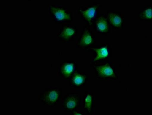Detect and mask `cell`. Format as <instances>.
Returning <instances> with one entry per match:
<instances>
[{
    "mask_svg": "<svg viewBox=\"0 0 152 115\" xmlns=\"http://www.w3.org/2000/svg\"><path fill=\"white\" fill-rule=\"evenodd\" d=\"M101 2H96L84 7L81 6L77 9V11L83 21L88 27H93L94 22L99 15L101 7Z\"/></svg>",
    "mask_w": 152,
    "mask_h": 115,
    "instance_id": "obj_1",
    "label": "cell"
},
{
    "mask_svg": "<svg viewBox=\"0 0 152 115\" xmlns=\"http://www.w3.org/2000/svg\"><path fill=\"white\" fill-rule=\"evenodd\" d=\"M91 66L95 72L96 77L99 80L116 81L118 80L116 69L109 60Z\"/></svg>",
    "mask_w": 152,
    "mask_h": 115,
    "instance_id": "obj_2",
    "label": "cell"
},
{
    "mask_svg": "<svg viewBox=\"0 0 152 115\" xmlns=\"http://www.w3.org/2000/svg\"><path fill=\"white\" fill-rule=\"evenodd\" d=\"M49 14L53 18V22L58 24L73 22L72 12L68 11L65 6L49 4Z\"/></svg>",
    "mask_w": 152,
    "mask_h": 115,
    "instance_id": "obj_3",
    "label": "cell"
},
{
    "mask_svg": "<svg viewBox=\"0 0 152 115\" xmlns=\"http://www.w3.org/2000/svg\"><path fill=\"white\" fill-rule=\"evenodd\" d=\"M62 93L61 88L50 86L42 91L39 99L46 106L53 108L60 101Z\"/></svg>",
    "mask_w": 152,
    "mask_h": 115,
    "instance_id": "obj_4",
    "label": "cell"
},
{
    "mask_svg": "<svg viewBox=\"0 0 152 115\" xmlns=\"http://www.w3.org/2000/svg\"><path fill=\"white\" fill-rule=\"evenodd\" d=\"M91 52L94 54L91 62V65L98 64L99 62L108 61L113 56V49L110 44L108 43L99 45H94L91 49Z\"/></svg>",
    "mask_w": 152,
    "mask_h": 115,
    "instance_id": "obj_5",
    "label": "cell"
},
{
    "mask_svg": "<svg viewBox=\"0 0 152 115\" xmlns=\"http://www.w3.org/2000/svg\"><path fill=\"white\" fill-rule=\"evenodd\" d=\"M96 43V39L94 33L87 25H85L80 34L76 46L80 49L88 52H90Z\"/></svg>",
    "mask_w": 152,
    "mask_h": 115,
    "instance_id": "obj_6",
    "label": "cell"
},
{
    "mask_svg": "<svg viewBox=\"0 0 152 115\" xmlns=\"http://www.w3.org/2000/svg\"><path fill=\"white\" fill-rule=\"evenodd\" d=\"M81 103L82 98L79 93H69L63 99L61 106L66 112H72L79 108Z\"/></svg>",
    "mask_w": 152,
    "mask_h": 115,
    "instance_id": "obj_7",
    "label": "cell"
},
{
    "mask_svg": "<svg viewBox=\"0 0 152 115\" xmlns=\"http://www.w3.org/2000/svg\"><path fill=\"white\" fill-rule=\"evenodd\" d=\"M77 28L74 25L70 24H63L62 25L57 38L65 43H70L78 34Z\"/></svg>",
    "mask_w": 152,
    "mask_h": 115,
    "instance_id": "obj_8",
    "label": "cell"
},
{
    "mask_svg": "<svg viewBox=\"0 0 152 115\" xmlns=\"http://www.w3.org/2000/svg\"><path fill=\"white\" fill-rule=\"evenodd\" d=\"M110 26L115 30H122L124 26L125 18L119 12L109 10L106 13Z\"/></svg>",
    "mask_w": 152,
    "mask_h": 115,
    "instance_id": "obj_9",
    "label": "cell"
},
{
    "mask_svg": "<svg viewBox=\"0 0 152 115\" xmlns=\"http://www.w3.org/2000/svg\"><path fill=\"white\" fill-rule=\"evenodd\" d=\"M78 69L76 61L66 60L60 64L58 69V74L65 80H69L73 73Z\"/></svg>",
    "mask_w": 152,
    "mask_h": 115,
    "instance_id": "obj_10",
    "label": "cell"
},
{
    "mask_svg": "<svg viewBox=\"0 0 152 115\" xmlns=\"http://www.w3.org/2000/svg\"><path fill=\"white\" fill-rule=\"evenodd\" d=\"M94 30L95 32L102 35H108L110 33V25L106 15H99L94 23Z\"/></svg>",
    "mask_w": 152,
    "mask_h": 115,
    "instance_id": "obj_11",
    "label": "cell"
},
{
    "mask_svg": "<svg viewBox=\"0 0 152 115\" xmlns=\"http://www.w3.org/2000/svg\"><path fill=\"white\" fill-rule=\"evenodd\" d=\"M89 74L82 73L79 70L76 71L69 80V85L71 87L80 89L87 84Z\"/></svg>",
    "mask_w": 152,
    "mask_h": 115,
    "instance_id": "obj_12",
    "label": "cell"
},
{
    "mask_svg": "<svg viewBox=\"0 0 152 115\" xmlns=\"http://www.w3.org/2000/svg\"><path fill=\"white\" fill-rule=\"evenodd\" d=\"M82 101L83 110L86 111L87 114H92L95 111L94 95L91 92L86 91Z\"/></svg>",
    "mask_w": 152,
    "mask_h": 115,
    "instance_id": "obj_13",
    "label": "cell"
},
{
    "mask_svg": "<svg viewBox=\"0 0 152 115\" xmlns=\"http://www.w3.org/2000/svg\"><path fill=\"white\" fill-rule=\"evenodd\" d=\"M151 5H147L141 9L138 13L139 20L142 22H145L152 21Z\"/></svg>",
    "mask_w": 152,
    "mask_h": 115,
    "instance_id": "obj_14",
    "label": "cell"
},
{
    "mask_svg": "<svg viewBox=\"0 0 152 115\" xmlns=\"http://www.w3.org/2000/svg\"><path fill=\"white\" fill-rule=\"evenodd\" d=\"M71 114L73 115H83V112L80 111H75L71 112Z\"/></svg>",
    "mask_w": 152,
    "mask_h": 115,
    "instance_id": "obj_15",
    "label": "cell"
}]
</instances>
